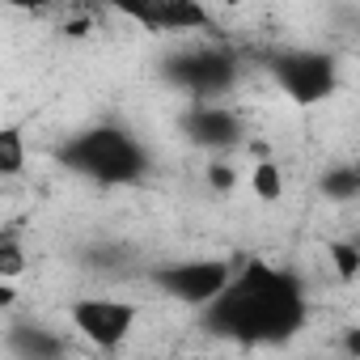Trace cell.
Instances as JSON below:
<instances>
[{"label": "cell", "instance_id": "9a60e30c", "mask_svg": "<svg viewBox=\"0 0 360 360\" xmlns=\"http://www.w3.org/2000/svg\"><path fill=\"white\" fill-rule=\"evenodd\" d=\"M330 255H335L339 276H347V280H352V276H360V250H356V246H335Z\"/></svg>", "mask_w": 360, "mask_h": 360}, {"label": "cell", "instance_id": "52a82bcc", "mask_svg": "<svg viewBox=\"0 0 360 360\" xmlns=\"http://www.w3.org/2000/svg\"><path fill=\"white\" fill-rule=\"evenodd\" d=\"M183 136L200 148H212V153H225V148H238L242 144V119L238 110L229 106H217V102H195L187 115H183Z\"/></svg>", "mask_w": 360, "mask_h": 360}, {"label": "cell", "instance_id": "30bf717a", "mask_svg": "<svg viewBox=\"0 0 360 360\" xmlns=\"http://www.w3.org/2000/svg\"><path fill=\"white\" fill-rule=\"evenodd\" d=\"M318 191H322L330 204H352V200H360V169H356V165H330V169H322Z\"/></svg>", "mask_w": 360, "mask_h": 360}, {"label": "cell", "instance_id": "8fae6325", "mask_svg": "<svg viewBox=\"0 0 360 360\" xmlns=\"http://www.w3.org/2000/svg\"><path fill=\"white\" fill-rule=\"evenodd\" d=\"M0 169H5L9 178L26 169V144H22V131H18V127H5V131H0Z\"/></svg>", "mask_w": 360, "mask_h": 360}, {"label": "cell", "instance_id": "7a4b0ae2", "mask_svg": "<svg viewBox=\"0 0 360 360\" xmlns=\"http://www.w3.org/2000/svg\"><path fill=\"white\" fill-rule=\"evenodd\" d=\"M60 161L72 174L89 178V183H102V187H131L148 169L144 144L136 136H127L123 127H89V131L72 136L60 148Z\"/></svg>", "mask_w": 360, "mask_h": 360}, {"label": "cell", "instance_id": "9c48e42d", "mask_svg": "<svg viewBox=\"0 0 360 360\" xmlns=\"http://www.w3.org/2000/svg\"><path fill=\"white\" fill-rule=\"evenodd\" d=\"M9 352L18 360H68V343L56 330H43V326H13L9 330Z\"/></svg>", "mask_w": 360, "mask_h": 360}, {"label": "cell", "instance_id": "4fadbf2b", "mask_svg": "<svg viewBox=\"0 0 360 360\" xmlns=\"http://www.w3.org/2000/svg\"><path fill=\"white\" fill-rule=\"evenodd\" d=\"M26 271V255H22V246H18V238L9 233L5 242H0V276L5 280H18Z\"/></svg>", "mask_w": 360, "mask_h": 360}, {"label": "cell", "instance_id": "3957f363", "mask_svg": "<svg viewBox=\"0 0 360 360\" xmlns=\"http://www.w3.org/2000/svg\"><path fill=\"white\" fill-rule=\"evenodd\" d=\"M267 72H271L276 85H280L292 102H301V106L326 102V98L339 89V64H335V56L309 51V47L271 51V56H267Z\"/></svg>", "mask_w": 360, "mask_h": 360}, {"label": "cell", "instance_id": "e0dca14e", "mask_svg": "<svg viewBox=\"0 0 360 360\" xmlns=\"http://www.w3.org/2000/svg\"><path fill=\"white\" fill-rule=\"evenodd\" d=\"M356 250H360V242H356Z\"/></svg>", "mask_w": 360, "mask_h": 360}, {"label": "cell", "instance_id": "7c38bea8", "mask_svg": "<svg viewBox=\"0 0 360 360\" xmlns=\"http://www.w3.org/2000/svg\"><path fill=\"white\" fill-rule=\"evenodd\" d=\"M255 195L263 200V204H276L280 200V191H284V178H280V165H271V161H263V165H255Z\"/></svg>", "mask_w": 360, "mask_h": 360}, {"label": "cell", "instance_id": "5bb4252c", "mask_svg": "<svg viewBox=\"0 0 360 360\" xmlns=\"http://www.w3.org/2000/svg\"><path fill=\"white\" fill-rule=\"evenodd\" d=\"M208 183L225 195V191H233V187H238V169H233L229 161H212V165H208Z\"/></svg>", "mask_w": 360, "mask_h": 360}, {"label": "cell", "instance_id": "5b68a950", "mask_svg": "<svg viewBox=\"0 0 360 360\" xmlns=\"http://www.w3.org/2000/svg\"><path fill=\"white\" fill-rule=\"evenodd\" d=\"M242 263L233 259H191V263H169L161 271H153L157 288L169 292L174 301H183V305H212L238 276Z\"/></svg>", "mask_w": 360, "mask_h": 360}, {"label": "cell", "instance_id": "ac0fdd59", "mask_svg": "<svg viewBox=\"0 0 360 360\" xmlns=\"http://www.w3.org/2000/svg\"><path fill=\"white\" fill-rule=\"evenodd\" d=\"M356 169H360V165H356Z\"/></svg>", "mask_w": 360, "mask_h": 360}, {"label": "cell", "instance_id": "277c9868", "mask_svg": "<svg viewBox=\"0 0 360 360\" xmlns=\"http://www.w3.org/2000/svg\"><path fill=\"white\" fill-rule=\"evenodd\" d=\"M238 56L229 47H191L165 60V77L200 102H212L238 85Z\"/></svg>", "mask_w": 360, "mask_h": 360}, {"label": "cell", "instance_id": "6da1fadb", "mask_svg": "<svg viewBox=\"0 0 360 360\" xmlns=\"http://www.w3.org/2000/svg\"><path fill=\"white\" fill-rule=\"evenodd\" d=\"M204 330L246 347H280L305 326V288L292 271L246 259L233 284L204 305Z\"/></svg>", "mask_w": 360, "mask_h": 360}, {"label": "cell", "instance_id": "ba28073f", "mask_svg": "<svg viewBox=\"0 0 360 360\" xmlns=\"http://www.w3.org/2000/svg\"><path fill=\"white\" fill-rule=\"evenodd\" d=\"M127 18H136L140 26L157 30V34H178V30H208L212 13L191 0H148V5H123Z\"/></svg>", "mask_w": 360, "mask_h": 360}, {"label": "cell", "instance_id": "8992f818", "mask_svg": "<svg viewBox=\"0 0 360 360\" xmlns=\"http://www.w3.org/2000/svg\"><path fill=\"white\" fill-rule=\"evenodd\" d=\"M72 326L98 347H119L136 326V305L110 301V297H81L72 305Z\"/></svg>", "mask_w": 360, "mask_h": 360}, {"label": "cell", "instance_id": "2e32d148", "mask_svg": "<svg viewBox=\"0 0 360 360\" xmlns=\"http://www.w3.org/2000/svg\"><path fill=\"white\" fill-rule=\"evenodd\" d=\"M343 347H347V356H356V360H360V326L343 330Z\"/></svg>", "mask_w": 360, "mask_h": 360}]
</instances>
